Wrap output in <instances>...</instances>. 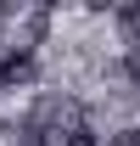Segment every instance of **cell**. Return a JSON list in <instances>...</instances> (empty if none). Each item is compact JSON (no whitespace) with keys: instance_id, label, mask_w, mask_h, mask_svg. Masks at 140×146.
<instances>
[{"instance_id":"obj_1","label":"cell","mask_w":140,"mask_h":146,"mask_svg":"<svg viewBox=\"0 0 140 146\" xmlns=\"http://www.w3.org/2000/svg\"><path fill=\"white\" fill-rule=\"evenodd\" d=\"M34 79H39L34 51H11V45H6V56H0V90H11V84H34Z\"/></svg>"},{"instance_id":"obj_2","label":"cell","mask_w":140,"mask_h":146,"mask_svg":"<svg viewBox=\"0 0 140 146\" xmlns=\"http://www.w3.org/2000/svg\"><path fill=\"white\" fill-rule=\"evenodd\" d=\"M62 146H101V141H95L90 124H73V129H62Z\"/></svg>"},{"instance_id":"obj_3","label":"cell","mask_w":140,"mask_h":146,"mask_svg":"<svg viewBox=\"0 0 140 146\" xmlns=\"http://www.w3.org/2000/svg\"><path fill=\"white\" fill-rule=\"evenodd\" d=\"M135 23H140V0H129V6H118V28H123V34H135Z\"/></svg>"},{"instance_id":"obj_4","label":"cell","mask_w":140,"mask_h":146,"mask_svg":"<svg viewBox=\"0 0 140 146\" xmlns=\"http://www.w3.org/2000/svg\"><path fill=\"white\" fill-rule=\"evenodd\" d=\"M123 79L140 84V51H135V45H129V56H123Z\"/></svg>"},{"instance_id":"obj_5","label":"cell","mask_w":140,"mask_h":146,"mask_svg":"<svg viewBox=\"0 0 140 146\" xmlns=\"http://www.w3.org/2000/svg\"><path fill=\"white\" fill-rule=\"evenodd\" d=\"M112 146H140V124H129V129H118V135H112Z\"/></svg>"},{"instance_id":"obj_6","label":"cell","mask_w":140,"mask_h":146,"mask_svg":"<svg viewBox=\"0 0 140 146\" xmlns=\"http://www.w3.org/2000/svg\"><path fill=\"white\" fill-rule=\"evenodd\" d=\"M0 56H6V45H0Z\"/></svg>"}]
</instances>
